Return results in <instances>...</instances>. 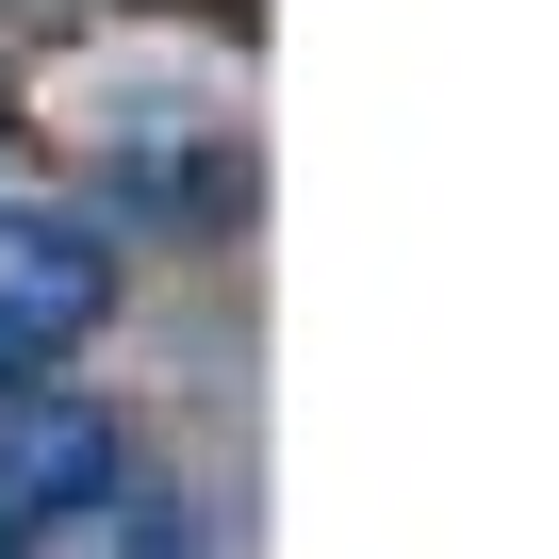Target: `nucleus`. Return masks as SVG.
<instances>
[{
	"label": "nucleus",
	"mask_w": 559,
	"mask_h": 559,
	"mask_svg": "<svg viewBox=\"0 0 559 559\" xmlns=\"http://www.w3.org/2000/svg\"><path fill=\"white\" fill-rule=\"evenodd\" d=\"M99 313H116V247L83 214H0V395L50 379Z\"/></svg>",
	"instance_id": "1"
},
{
	"label": "nucleus",
	"mask_w": 559,
	"mask_h": 559,
	"mask_svg": "<svg viewBox=\"0 0 559 559\" xmlns=\"http://www.w3.org/2000/svg\"><path fill=\"white\" fill-rule=\"evenodd\" d=\"M99 461V428H17V444H0V510H34L50 477H83Z\"/></svg>",
	"instance_id": "3"
},
{
	"label": "nucleus",
	"mask_w": 559,
	"mask_h": 559,
	"mask_svg": "<svg viewBox=\"0 0 559 559\" xmlns=\"http://www.w3.org/2000/svg\"><path fill=\"white\" fill-rule=\"evenodd\" d=\"M0 559H181V510H165V477H132V461L99 444V461L50 477L34 510H0Z\"/></svg>",
	"instance_id": "2"
}]
</instances>
